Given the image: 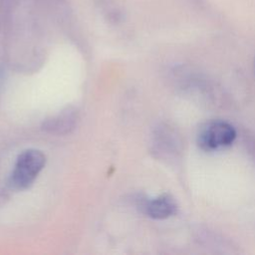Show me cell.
Segmentation results:
<instances>
[{"instance_id":"1","label":"cell","mask_w":255,"mask_h":255,"mask_svg":"<svg viewBox=\"0 0 255 255\" xmlns=\"http://www.w3.org/2000/svg\"><path fill=\"white\" fill-rule=\"evenodd\" d=\"M46 162L44 153L37 149H27L17 158L10 176V184L16 189L29 187Z\"/></svg>"},{"instance_id":"2","label":"cell","mask_w":255,"mask_h":255,"mask_svg":"<svg viewBox=\"0 0 255 255\" xmlns=\"http://www.w3.org/2000/svg\"><path fill=\"white\" fill-rule=\"evenodd\" d=\"M235 137L236 130L232 125L224 121H210L199 128L197 142L203 150L212 151L229 146Z\"/></svg>"},{"instance_id":"3","label":"cell","mask_w":255,"mask_h":255,"mask_svg":"<svg viewBox=\"0 0 255 255\" xmlns=\"http://www.w3.org/2000/svg\"><path fill=\"white\" fill-rule=\"evenodd\" d=\"M78 121L76 110L67 108L59 115L47 120L43 124V129L54 134H66L72 131Z\"/></svg>"},{"instance_id":"4","label":"cell","mask_w":255,"mask_h":255,"mask_svg":"<svg viewBox=\"0 0 255 255\" xmlns=\"http://www.w3.org/2000/svg\"><path fill=\"white\" fill-rule=\"evenodd\" d=\"M144 212L153 219H165L176 212V203L169 194H161L143 203Z\"/></svg>"}]
</instances>
